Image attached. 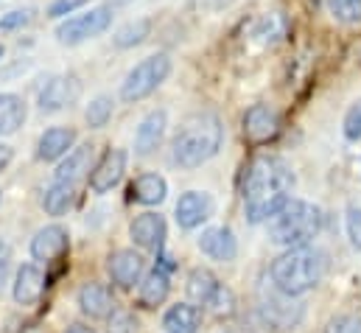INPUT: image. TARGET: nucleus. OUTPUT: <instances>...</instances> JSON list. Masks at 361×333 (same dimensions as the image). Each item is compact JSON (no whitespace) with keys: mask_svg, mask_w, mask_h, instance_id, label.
Masks as SVG:
<instances>
[{"mask_svg":"<svg viewBox=\"0 0 361 333\" xmlns=\"http://www.w3.org/2000/svg\"><path fill=\"white\" fill-rule=\"evenodd\" d=\"M199 328H202V311L190 303L171 305L163 317V331L166 333H199Z\"/></svg>","mask_w":361,"mask_h":333,"instance_id":"393cba45","label":"nucleus"},{"mask_svg":"<svg viewBox=\"0 0 361 333\" xmlns=\"http://www.w3.org/2000/svg\"><path fill=\"white\" fill-rule=\"evenodd\" d=\"M345 227H348V238H350L353 250L361 252V207H359V205H350V207H348Z\"/></svg>","mask_w":361,"mask_h":333,"instance_id":"72a5a7b5","label":"nucleus"},{"mask_svg":"<svg viewBox=\"0 0 361 333\" xmlns=\"http://www.w3.org/2000/svg\"><path fill=\"white\" fill-rule=\"evenodd\" d=\"M106 320H109L106 333H140V322H137V317H135V314H129V311H112Z\"/></svg>","mask_w":361,"mask_h":333,"instance_id":"c756f323","label":"nucleus"},{"mask_svg":"<svg viewBox=\"0 0 361 333\" xmlns=\"http://www.w3.org/2000/svg\"><path fill=\"white\" fill-rule=\"evenodd\" d=\"M325 272H328V252L302 244V247H288L280 258H274L269 277L271 286L280 289L283 294L302 297L322 283Z\"/></svg>","mask_w":361,"mask_h":333,"instance_id":"7ed1b4c3","label":"nucleus"},{"mask_svg":"<svg viewBox=\"0 0 361 333\" xmlns=\"http://www.w3.org/2000/svg\"><path fill=\"white\" fill-rule=\"evenodd\" d=\"M112 109H115L112 95H95L90 104H87V109H85L87 126L90 129H104L109 123V118H112Z\"/></svg>","mask_w":361,"mask_h":333,"instance_id":"cd10ccee","label":"nucleus"},{"mask_svg":"<svg viewBox=\"0 0 361 333\" xmlns=\"http://www.w3.org/2000/svg\"><path fill=\"white\" fill-rule=\"evenodd\" d=\"M280 135V115L269 104H252L244 112V138L250 143H269Z\"/></svg>","mask_w":361,"mask_h":333,"instance_id":"9b49d317","label":"nucleus"},{"mask_svg":"<svg viewBox=\"0 0 361 333\" xmlns=\"http://www.w3.org/2000/svg\"><path fill=\"white\" fill-rule=\"evenodd\" d=\"M261 314L274 328H294L302 320V303L297 297L274 289V294L261 300Z\"/></svg>","mask_w":361,"mask_h":333,"instance_id":"9d476101","label":"nucleus"},{"mask_svg":"<svg viewBox=\"0 0 361 333\" xmlns=\"http://www.w3.org/2000/svg\"><path fill=\"white\" fill-rule=\"evenodd\" d=\"M73 143H76V129H71V126H51L37 140V157L42 163L62 160L73 149Z\"/></svg>","mask_w":361,"mask_h":333,"instance_id":"6ab92c4d","label":"nucleus"},{"mask_svg":"<svg viewBox=\"0 0 361 333\" xmlns=\"http://www.w3.org/2000/svg\"><path fill=\"white\" fill-rule=\"evenodd\" d=\"M342 132L350 143H359L361 140V101H356L348 112H345V121H342Z\"/></svg>","mask_w":361,"mask_h":333,"instance_id":"2f4dec72","label":"nucleus"},{"mask_svg":"<svg viewBox=\"0 0 361 333\" xmlns=\"http://www.w3.org/2000/svg\"><path fill=\"white\" fill-rule=\"evenodd\" d=\"M3 54H6V48H3V42H0V59H3Z\"/></svg>","mask_w":361,"mask_h":333,"instance_id":"4c0bfd02","label":"nucleus"},{"mask_svg":"<svg viewBox=\"0 0 361 333\" xmlns=\"http://www.w3.org/2000/svg\"><path fill=\"white\" fill-rule=\"evenodd\" d=\"M166 196H169V182L163 174H154V171L135 176L129 185V199L137 205H146V207L166 202Z\"/></svg>","mask_w":361,"mask_h":333,"instance_id":"4be33fe9","label":"nucleus"},{"mask_svg":"<svg viewBox=\"0 0 361 333\" xmlns=\"http://www.w3.org/2000/svg\"><path fill=\"white\" fill-rule=\"evenodd\" d=\"M82 95V82L73 76V73H65V76H51L45 87L39 90V109L45 112H59L71 104H76Z\"/></svg>","mask_w":361,"mask_h":333,"instance_id":"6e6552de","label":"nucleus"},{"mask_svg":"<svg viewBox=\"0 0 361 333\" xmlns=\"http://www.w3.org/2000/svg\"><path fill=\"white\" fill-rule=\"evenodd\" d=\"M213 216V199L204 190H185L174 207V219L182 230H196Z\"/></svg>","mask_w":361,"mask_h":333,"instance_id":"f8f14e48","label":"nucleus"},{"mask_svg":"<svg viewBox=\"0 0 361 333\" xmlns=\"http://www.w3.org/2000/svg\"><path fill=\"white\" fill-rule=\"evenodd\" d=\"M73 199H76V185L54 179L42 193V207L48 216H65L73 207Z\"/></svg>","mask_w":361,"mask_h":333,"instance_id":"a878e982","label":"nucleus"},{"mask_svg":"<svg viewBox=\"0 0 361 333\" xmlns=\"http://www.w3.org/2000/svg\"><path fill=\"white\" fill-rule=\"evenodd\" d=\"M112 6H95L85 14L65 17L56 25V42L59 45H82L92 37H101L112 25Z\"/></svg>","mask_w":361,"mask_h":333,"instance_id":"0eeeda50","label":"nucleus"},{"mask_svg":"<svg viewBox=\"0 0 361 333\" xmlns=\"http://www.w3.org/2000/svg\"><path fill=\"white\" fill-rule=\"evenodd\" d=\"M34 20V11L31 8H14V11H6L0 17V31H17L23 25H28Z\"/></svg>","mask_w":361,"mask_h":333,"instance_id":"473e14b6","label":"nucleus"},{"mask_svg":"<svg viewBox=\"0 0 361 333\" xmlns=\"http://www.w3.org/2000/svg\"><path fill=\"white\" fill-rule=\"evenodd\" d=\"M126 152L123 149H109L101 160H98V166H92L90 171V188L92 193H109L121 179H123V174H126Z\"/></svg>","mask_w":361,"mask_h":333,"instance_id":"ddd939ff","label":"nucleus"},{"mask_svg":"<svg viewBox=\"0 0 361 333\" xmlns=\"http://www.w3.org/2000/svg\"><path fill=\"white\" fill-rule=\"evenodd\" d=\"M68 238L71 236H68V230L62 224H48L42 230H37V236L31 238V258L34 260H45V263L62 258L68 252Z\"/></svg>","mask_w":361,"mask_h":333,"instance_id":"a211bd4d","label":"nucleus"},{"mask_svg":"<svg viewBox=\"0 0 361 333\" xmlns=\"http://www.w3.org/2000/svg\"><path fill=\"white\" fill-rule=\"evenodd\" d=\"M45 286H48V277L42 274V269L37 263H23L14 274V303L17 305H37L39 297L45 294Z\"/></svg>","mask_w":361,"mask_h":333,"instance_id":"f3484780","label":"nucleus"},{"mask_svg":"<svg viewBox=\"0 0 361 333\" xmlns=\"http://www.w3.org/2000/svg\"><path fill=\"white\" fill-rule=\"evenodd\" d=\"M224 143V123L216 112H193L180 123L171 140V160L185 171L204 166Z\"/></svg>","mask_w":361,"mask_h":333,"instance_id":"f03ea898","label":"nucleus"},{"mask_svg":"<svg viewBox=\"0 0 361 333\" xmlns=\"http://www.w3.org/2000/svg\"><path fill=\"white\" fill-rule=\"evenodd\" d=\"M328 11L342 25H356V23H361V0H328Z\"/></svg>","mask_w":361,"mask_h":333,"instance_id":"c85d7f7f","label":"nucleus"},{"mask_svg":"<svg viewBox=\"0 0 361 333\" xmlns=\"http://www.w3.org/2000/svg\"><path fill=\"white\" fill-rule=\"evenodd\" d=\"M294 171L277 155H261L255 157L241 182L244 193V210L250 224H264L291 199L294 190Z\"/></svg>","mask_w":361,"mask_h":333,"instance_id":"f257e3e1","label":"nucleus"},{"mask_svg":"<svg viewBox=\"0 0 361 333\" xmlns=\"http://www.w3.org/2000/svg\"><path fill=\"white\" fill-rule=\"evenodd\" d=\"M149 31H152V20H146V17L129 20L126 25H121V28L115 31V37H112V45H115V48H121V51H126V48H135V45H140V42L149 37Z\"/></svg>","mask_w":361,"mask_h":333,"instance_id":"bb28decb","label":"nucleus"},{"mask_svg":"<svg viewBox=\"0 0 361 333\" xmlns=\"http://www.w3.org/2000/svg\"><path fill=\"white\" fill-rule=\"evenodd\" d=\"M11 157H14V152H11V146H6V143H0V171L11 163Z\"/></svg>","mask_w":361,"mask_h":333,"instance_id":"c9c22d12","label":"nucleus"},{"mask_svg":"<svg viewBox=\"0 0 361 333\" xmlns=\"http://www.w3.org/2000/svg\"><path fill=\"white\" fill-rule=\"evenodd\" d=\"M106 272L118 289H135V283L146 274V258L135 250H118L109 255Z\"/></svg>","mask_w":361,"mask_h":333,"instance_id":"1a4fd4ad","label":"nucleus"},{"mask_svg":"<svg viewBox=\"0 0 361 333\" xmlns=\"http://www.w3.org/2000/svg\"><path fill=\"white\" fill-rule=\"evenodd\" d=\"M90 0H54L51 6H48V17H54V20H62V17H68V14H73V11H79L82 6H87Z\"/></svg>","mask_w":361,"mask_h":333,"instance_id":"f704fd0d","label":"nucleus"},{"mask_svg":"<svg viewBox=\"0 0 361 333\" xmlns=\"http://www.w3.org/2000/svg\"><path fill=\"white\" fill-rule=\"evenodd\" d=\"M196 247L202 250V255H207L210 260H219V263H230L238 258V238L230 227H207L202 230Z\"/></svg>","mask_w":361,"mask_h":333,"instance_id":"4468645a","label":"nucleus"},{"mask_svg":"<svg viewBox=\"0 0 361 333\" xmlns=\"http://www.w3.org/2000/svg\"><path fill=\"white\" fill-rule=\"evenodd\" d=\"M79 308L85 317L90 320H106L112 311H115V300H112V291L106 283H85L79 289Z\"/></svg>","mask_w":361,"mask_h":333,"instance_id":"aec40b11","label":"nucleus"},{"mask_svg":"<svg viewBox=\"0 0 361 333\" xmlns=\"http://www.w3.org/2000/svg\"><path fill=\"white\" fill-rule=\"evenodd\" d=\"M68 333H95L92 328H87V325H71L68 328Z\"/></svg>","mask_w":361,"mask_h":333,"instance_id":"e433bc0d","label":"nucleus"},{"mask_svg":"<svg viewBox=\"0 0 361 333\" xmlns=\"http://www.w3.org/2000/svg\"><path fill=\"white\" fill-rule=\"evenodd\" d=\"M322 333H361V317L356 314H336L328 320Z\"/></svg>","mask_w":361,"mask_h":333,"instance_id":"7c9ffc66","label":"nucleus"},{"mask_svg":"<svg viewBox=\"0 0 361 333\" xmlns=\"http://www.w3.org/2000/svg\"><path fill=\"white\" fill-rule=\"evenodd\" d=\"M325 224V216L317 205L305 202V199H288L269 222H267V230H269V241L277 247H302V244H311L319 230Z\"/></svg>","mask_w":361,"mask_h":333,"instance_id":"20e7f679","label":"nucleus"},{"mask_svg":"<svg viewBox=\"0 0 361 333\" xmlns=\"http://www.w3.org/2000/svg\"><path fill=\"white\" fill-rule=\"evenodd\" d=\"M28 118V107L17 92H0V138L14 135Z\"/></svg>","mask_w":361,"mask_h":333,"instance_id":"b1692460","label":"nucleus"},{"mask_svg":"<svg viewBox=\"0 0 361 333\" xmlns=\"http://www.w3.org/2000/svg\"><path fill=\"white\" fill-rule=\"evenodd\" d=\"M92 157H95V146H92V143H85V146L71 149V152L62 157V163L56 166V176H54V179H62V182H73V185H79L85 176H90Z\"/></svg>","mask_w":361,"mask_h":333,"instance_id":"412c9836","label":"nucleus"},{"mask_svg":"<svg viewBox=\"0 0 361 333\" xmlns=\"http://www.w3.org/2000/svg\"><path fill=\"white\" fill-rule=\"evenodd\" d=\"M171 56L169 54H152L146 59H140L121 84V98L126 104H137L143 98H149L160 84L171 76Z\"/></svg>","mask_w":361,"mask_h":333,"instance_id":"39448f33","label":"nucleus"},{"mask_svg":"<svg viewBox=\"0 0 361 333\" xmlns=\"http://www.w3.org/2000/svg\"><path fill=\"white\" fill-rule=\"evenodd\" d=\"M185 291L190 303L210 308L216 317H230L235 311V294L230 286H224L210 269H193L185 280Z\"/></svg>","mask_w":361,"mask_h":333,"instance_id":"423d86ee","label":"nucleus"},{"mask_svg":"<svg viewBox=\"0 0 361 333\" xmlns=\"http://www.w3.org/2000/svg\"><path fill=\"white\" fill-rule=\"evenodd\" d=\"M166 129H169V115L166 109H152L140 123H137V132H135V152L140 157H149L160 149L163 138H166Z\"/></svg>","mask_w":361,"mask_h":333,"instance_id":"dca6fc26","label":"nucleus"},{"mask_svg":"<svg viewBox=\"0 0 361 333\" xmlns=\"http://www.w3.org/2000/svg\"><path fill=\"white\" fill-rule=\"evenodd\" d=\"M169 291H171V277L163 266H154L149 274L140 277V291H137V300L143 308H157L169 300Z\"/></svg>","mask_w":361,"mask_h":333,"instance_id":"5701e85b","label":"nucleus"},{"mask_svg":"<svg viewBox=\"0 0 361 333\" xmlns=\"http://www.w3.org/2000/svg\"><path fill=\"white\" fill-rule=\"evenodd\" d=\"M166 219L160 213H140L132 224H129V236L140 250L163 252L166 244Z\"/></svg>","mask_w":361,"mask_h":333,"instance_id":"2eb2a0df","label":"nucleus"}]
</instances>
